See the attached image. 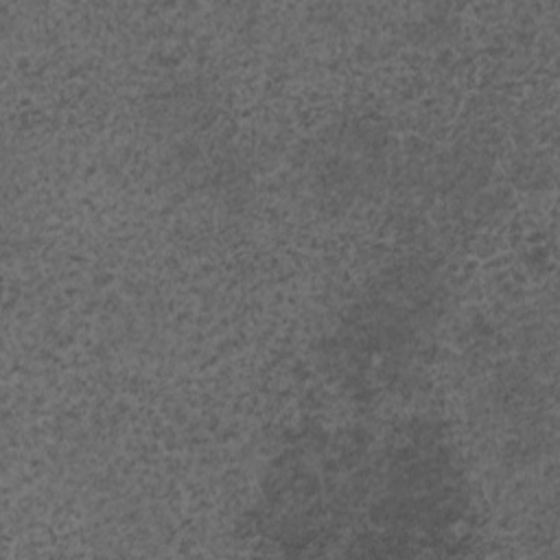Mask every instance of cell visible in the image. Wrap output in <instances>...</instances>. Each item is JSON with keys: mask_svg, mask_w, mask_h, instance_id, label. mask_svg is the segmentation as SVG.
I'll list each match as a JSON object with an SVG mask.
<instances>
[{"mask_svg": "<svg viewBox=\"0 0 560 560\" xmlns=\"http://www.w3.org/2000/svg\"><path fill=\"white\" fill-rule=\"evenodd\" d=\"M376 431L311 429L269 464L256 501L260 536L295 551L350 545L368 497Z\"/></svg>", "mask_w": 560, "mask_h": 560, "instance_id": "1", "label": "cell"}, {"mask_svg": "<svg viewBox=\"0 0 560 560\" xmlns=\"http://www.w3.org/2000/svg\"><path fill=\"white\" fill-rule=\"evenodd\" d=\"M470 492L438 424L409 420L376 433L365 508L352 545L363 553H411L462 527Z\"/></svg>", "mask_w": 560, "mask_h": 560, "instance_id": "2", "label": "cell"}, {"mask_svg": "<svg viewBox=\"0 0 560 560\" xmlns=\"http://www.w3.org/2000/svg\"><path fill=\"white\" fill-rule=\"evenodd\" d=\"M442 302V278L424 262L372 278L332 328L326 354L339 381L368 394L405 385L431 350Z\"/></svg>", "mask_w": 560, "mask_h": 560, "instance_id": "3", "label": "cell"}]
</instances>
